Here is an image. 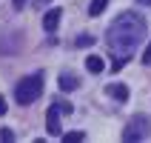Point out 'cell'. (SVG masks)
Returning a JSON list of instances; mask_svg holds the SVG:
<instances>
[{
    "mask_svg": "<svg viewBox=\"0 0 151 143\" xmlns=\"http://www.w3.org/2000/svg\"><path fill=\"white\" fill-rule=\"evenodd\" d=\"M143 37H145V17L137 12H123L106 32L109 49L114 54H123V57H131V52L140 46Z\"/></svg>",
    "mask_w": 151,
    "mask_h": 143,
    "instance_id": "6da1fadb",
    "label": "cell"
},
{
    "mask_svg": "<svg viewBox=\"0 0 151 143\" xmlns=\"http://www.w3.org/2000/svg\"><path fill=\"white\" fill-rule=\"evenodd\" d=\"M40 94H43V75L23 77V80L14 86V100L20 103V106H29V103H34Z\"/></svg>",
    "mask_w": 151,
    "mask_h": 143,
    "instance_id": "7a4b0ae2",
    "label": "cell"
},
{
    "mask_svg": "<svg viewBox=\"0 0 151 143\" xmlns=\"http://www.w3.org/2000/svg\"><path fill=\"white\" fill-rule=\"evenodd\" d=\"M148 135H151V123H148L145 115H134V118L126 123V129H123V140H126V143L145 140Z\"/></svg>",
    "mask_w": 151,
    "mask_h": 143,
    "instance_id": "3957f363",
    "label": "cell"
},
{
    "mask_svg": "<svg viewBox=\"0 0 151 143\" xmlns=\"http://www.w3.org/2000/svg\"><path fill=\"white\" fill-rule=\"evenodd\" d=\"M60 106L57 103H51L49 112H46V132H49L51 137H63V126H60Z\"/></svg>",
    "mask_w": 151,
    "mask_h": 143,
    "instance_id": "277c9868",
    "label": "cell"
},
{
    "mask_svg": "<svg viewBox=\"0 0 151 143\" xmlns=\"http://www.w3.org/2000/svg\"><path fill=\"white\" fill-rule=\"evenodd\" d=\"M60 15H63L60 9H49V12L43 15V29H46V32H54L57 23H60Z\"/></svg>",
    "mask_w": 151,
    "mask_h": 143,
    "instance_id": "5b68a950",
    "label": "cell"
},
{
    "mask_svg": "<svg viewBox=\"0 0 151 143\" xmlns=\"http://www.w3.org/2000/svg\"><path fill=\"white\" fill-rule=\"evenodd\" d=\"M109 94L114 97V100H120V103H126L128 97H131L128 86H123V83H109Z\"/></svg>",
    "mask_w": 151,
    "mask_h": 143,
    "instance_id": "8992f818",
    "label": "cell"
},
{
    "mask_svg": "<svg viewBox=\"0 0 151 143\" xmlns=\"http://www.w3.org/2000/svg\"><path fill=\"white\" fill-rule=\"evenodd\" d=\"M86 69H88L91 75H100L103 69H106V60H103L100 54H88V57H86Z\"/></svg>",
    "mask_w": 151,
    "mask_h": 143,
    "instance_id": "52a82bcc",
    "label": "cell"
},
{
    "mask_svg": "<svg viewBox=\"0 0 151 143\" xmlns=\"http://www.w3.org/2000/svg\"><path fill=\"white\" fill-rule=\"evenodd\" d=\"M77 86H80V80H77L71 72H63V75H60V89H63V92H74Z\"/></svg>",
    "mask_w": 151,
    "mask_h": 143,
    "instance_id": "ba28073f",
    "label": "cell"
},
{
    "mask_svg": "<svg viewBox=\"0 0 151 143\" xmlns=\"http://www.w3.org/2000/svg\"><path fill=\"white\" fill-rule=\"evenodd\" d=\"M106 6H109V0H91V6H88V15H91V17L103 15V12H106Z\"/></svg>",
    "mask_w": 151,
    "mask_h": 143,
    "instance_id": "9c48e42d",
    "label": "cell"
},
{
    "mask_svg": "<svg viewBox=\"0 0 151 143\" xmlns=\"http://www.w3.org/2000/svg\"><path fill=\"white\" fill-rule=\"evenodd\" d=\"M94 40L97 37H91V34H80L77 37V49H88V46H94Z\"/></svg>",
    "mask_w": 151,
    "mask_h": 143,
    "instance_id": "30bf717a",
    "label": "cell"
},
{
    "mask_svg": "<svg viewBox=\"0 0 151 143\" xmlns=\"http://www.w3.org/2000/svg\"><path fill=\"white\" fill-rule=\"evenodd\" d=\"M80 140H86L83 132H68V135H63V143H80Z\"/></svg>",
    "mask_w": 151,
    "mask_h": 143,
    "instance_id": "8fae6325",
    "label": "cell"
},
{
    "mask_svg": "<svg viewBox=\"0 0 151 143\" xmlns=\"http://www.w3.org/2000/svg\"><path fill=\"white\" fill-rule=\"evenodd\" d=\"M54 103L60 106V112H63V115H71V112H74V106H71L68 100H54Z\"/></svg>",
    "mask_w": 151,
    "mask_h": 143,
    "instance_id": "7c38bea8",
    "label": "cell"
},
{
    "mask_svg": "<svg viewBox=\"0 0 151 143\" xmlns=\"http://www.w3.org/2000/svg\"><path fill=\"white\" fill-rule=\"evenodd\" d=\"M123 60H128V57L117 54V57H114V63H111V72H120V69H123Z\"/></svg>",
    "mask_w": 151,
    "mask_h": 143,
    "instance_id": "4fadbf2b",
    "label": "cell"
},
{
    "mask_svg": "<svg viewBox=\"0 0 151 143\" xmlns=\"http://www.w3.org/2000/svg\"><path fill=\"white\" fill-rule=\"evenodd\" d=\"M0 140H3V143L14 140V132H12V129H3V132H0Z\"/></svg>",
    "mask_w": 151,
    "mask_h": 143,
    "instance_id": "5bb4252c",
    "label": "cell"
},
{
    "mask_svg": "<svg viewBox=\"0 0 151 143\" xmlns=\"http://www.w3.org/2000/svg\"><path fill=\"white\" fill-rule=\"evenodd\" d=\"M143 63H145V66H148V63H151V43H148V46H145V52H143Z\"/></svg>",
    "mask_w": 151,
    "mask_h": 143,
    "instance_id": "9a60e30c",
    "label": "cell"
},
{
    "mask_svg": "<svg viewBox=\"0 0 151 143\" xmlns=\"http://www.w3.org/2000/svg\"><path fill=\"white\" fill-rule=\"evenodd\" d=\"M6 112H9V103H6V97H0V118H3Z\"/></svg>",
    "mask_w": 151,
    "mask_h": 143,
    "instance_id": "2e32d148",
    "label": "cell"
},
{
    "mask_svg": "<svg viewBox=\"0 0 151 143\" xmlns=\"http://www.w3.org/2000/svg\"><path fill=\"white\" fill-rule=\"evenodd\" d=\"M23 6H26V0H14V9H17V12H20Z\"/></svg>",
    "mask_w": 151,
    "mask_h": 143,
    "instance_id": "e0dca14e",
    "label": "cell"
},
{
    "mask_svg": "<svg viewBox=\"0 0 151 143\" xmlns=\"http://www.w3.org/2000/svg\"><path fill=\"white\" fill-rule=\"evenodd\" d=\"M140 3H151V0H140Z\"/></svg>",
    "mask_w": 151,
    "mask_h": 143,
    "instance_id": "ac0fdd59",
    "label": "cell"
}]
</instances>
